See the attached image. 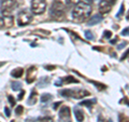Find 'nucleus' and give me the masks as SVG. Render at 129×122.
<instances>
[{"label":"nucleus","instance_id":"aec40b11","mask_svg":"<svg viewBox=\"0 0 129 122\" xmlns=\"http://www.w3.org/2000/svg\"><path fill=\"white\" fill-rule=\"evenodd\" d=\"M36 99H37V94H36V92L34 91V92H32V95H31V98L29 97V100H28V103L35 104L36 103Z\"/></svg>","mask_w":129,"mask_h":122},{"label":"nucleus","instance_id":"f257e3e1","mask_svg":"<svg viewBox=\"0 0 129 122\" xmlns=\"http://www.w3.org/2000/svg\"><path fill=\"white\" fill-rule=\"evenodd\" d=\"M91 13V7L86 2H79L75 6V8L72 11V16L73 18L81 21V19H85Z\"/></svg>","mask_w":129,"mask_h":122},{"label":"nucleus","instance_id":"ddd939ff","mask_svg":"<svg viewBox=\"0 0 129 122\" xmlns=\"http://www.w3.org/2000/svg\"><path fill=\"white\" fill-rule=\"evenodd\" d=\"M61 81V83H66V84H68V83H79V81L76 80V79H74L73 77H71V76H69V77H66L64 79H62V80H60Z\"/></svg>","mask_w":129,"mask_h":122},{"label":"nucleus","instance_id":"f8f14e48","mask_svg":"<svg viewBox=\"0 0 129 122\" xmlns=\"http://www.w3.org/2000/svg\"><path fill=\"white\" fill-rule=\"evenodd\" d=\"M23 74H24L23 68H16V69H14V70L11 72V75L13 76L14 78H19V77H22Z\"/></svg>","mask_w":129,"mask_h":122},{"label":"nucleus","instance_id":"393cba45","mask_svg":"<svg viewBox=\"0 0 129 122\" xmlns=\"http://www.w3.org/2000/svg\"><path fill=\"white\" fill-rule=\"evenodd\" d=\"M122 35L123 36H129V27L125 28V29L122 31Z\"/></svg>","mask_w":129,"mask_h":122},{"label":"nucleus","instance_id":"1a4fd4ad","mask_svg":"<svg viewBox=\"0 0 129 122\" xmlns=\"http://www.w3.org/2000/svg\"><path fill=\"white\" fill-rule=\"evenodd\" d=\"M101 21H102V16L99 15V14H97V15H95V16H92V17H90L89 22H88V25H89V26L96 25V24L100 23Z\"/></svg>","mask_w":129,"mask_h":122},{"label":"nucleus","instance_id":"473e14b6","mask_svg":"<svg viewBox=\"0 0 129 122\" xmlns=\"http://www.w3.org/2000/svg\"><path fill=\"white\" fill-rule=\"evenodd\" d=\"M45 68L48 69V70H53V68H55V66H46Z\"/></svg>","mask_w":129,"mask_h":122},{"label":"nucleus","instance_id":"4be33fe9","mask_svg":"<svg viewBox=\"0 0 129 122\" xmlns=\"http://www.w3.org/2000/svg\"><path fill=\"white\" fill-rule=\"evenodd\" d=\"M23 110H24V108H23L22 106H17V107H16V109H15V113H16L17 116H19V115H21V113L23 112Z\"/></svg>","mask_w":129,"mask_h":122},{"label":"nucleus","instance_id":"6e6552de","mask_svg":"<svg viewBox=\"0 0 129 122\" xmlns=\"http://www.w3.org/2000/svg\"><path fill=\"white\" fill-rule=\"evenodd\" d=\"M112 9V3L109 0H101L99 2V11L101 14H106Z\"/></svg>","mask_w":129,"mask_h":122},{"label":"nucleus","instance_id":"bb28decb","mask_svg":"<svg viewBox=\"0 0 129 122\" xmlns=\"http://www.w3.org/2000/svg\"><path fill=\"white\" fill-rule=\"evenodd\" d=\"M123 11H124V5H122L120 6V10H119V12L117 14H116V16H117V17H120V15L123 14Z\"/></svg>","mask_w":129,"mask_h":122},{"label":"nucleus","instance_id":"f03ea898","mask_svg":"<svg viewBox=\"0 0 129 122\" xmlns=\"http://www.w3.org/2000/svg\"><path fill=\"white\" fill-rule=\"evenodd\" d=\"M17 7V2L15 0H3L1 2V13L3 16H11L15 8Z\"/></svg>","mask_w":129,"mask_h":122},{"label":"nucleus","instance_id":"dca6fc26","mask_svg":"<svg viewBox=\"0 0 129 122\" xmlns=\"http://www.w3.org/2000/svg\"><path fill=\"white\" fill-rule=\"evenodd\" d=\"M51 99H52V95L51 94H43V95H41V97H40L41 103H46V101L51 100Z\"/></svg>","mask_w":129,"mask_h":122},{"label":"nucleus","instance_id":"b1692460","mask_svg":"<svg viewBox=\"0 0 129 122\" xmlns=\"http://www.w3.org/2000/svg\"><path fill=\"white\" fill-rule=\"evenodd\" d=\"M3 27H5V18H3L2 16L0 15V29L3 28Z\"/></svg>","mask_w":129,"mask_h":122},{"label":"nucleus","instance_id":"cd10ccee","mask_svg":"<svg viewBox=\"0 0 129 122\" xmlns=\"http://www.w3.org/2000/svg\"><path fill=\"white\" fill-rule=\"evenodd\" d=\"M5 111H6L7 117H10V116H11V111H10V109L8 108V107H6V108H5Z\"/></svg>","mask_w":129,"mask_h":122},{"label":"nucleus","instance_id":"4468645a","mask_svg":"<svg viewBox=\"0 0 129 122\" xmlns=\"http://www.w3.org/2000/svg\"><path fill=\"white\" fill-rule=\"evenodd\" d=\"M3 18H5V26H7V27L13 26L14 21H13V17H12V15L11 16H5Z\"/></svg>","mask_w":129,"mask_h":122},{"label":"nucleus","instance_id":"9d476101","mask_svg":"<svg viewBox=\"0 0 129 122\" xmlns=\"http://www.w3.org/2000/svg\"><path fill=\"white\" fill-rule=\"evenodd\" d=\"M35 75H36V68H35V67L29 68V70H28V77H27V82H28V83L34 82V80H35Z\"/></svg>","mask_w":129,"mask_h":122},{"label":"nucleus","instance_id":"7ed1b4c3","mask_svg":"<svg viewBox=\"0 0 129 122\" xmlns=\"http://www.w3.org/2000/svg\"><path fill=\"white\" fill-rule=\"evenodd\" d=\"M62 96L66 97H73V98H82L89 95V92L85 90H71V89H67V90H61L59 92Z\"/></svg>","mask_w":129,"mask_h":122},{"label":"nucleus","instance_id":"39448f33","mask_svg":"<svg viewBox=\"0 0 129 122\" xmlns=\"http://www.w3.org/2000/svg\"><path fill=\"white\" fill-rule=\"evenodd\" d=\"M46 1L45 0H32L31 1V11L34 14H42L45 12Z\"/></svg>","mask_w":129,"mask_h":122},{"label":"nucleus","instance_id":"9b49d317","mask_svg":"<svg viewBox=\"0 0 129 122\" xmlns=\"http://www.w3.org/2000/svg\"><path fill=\"white\" fill-rule=\"evenodd\" d=\"M74 116H75V119L78 122H82L84 120V115H83V111L79 110V109H75L74 110Z\"/></svg>","mask_w":129,"mask_h":122},{"label":"nucleus","instance_id":"2f4dec72","mask_svg":"<svg viewBox=\"0 0 129 122\" xmlns=\"http://www.w3.org/2000/svg\"><path fill=\"white\" fill-rule=\"evenodd\" d=\"M60 104H61V103H60V101H58V103H55V104H54V106H53V107H54V109H57V108H58V106H59Z\"/></svg>","mask_w":129,"mask_h":122},{"label":"nucleus","instance_id":"72a5a7b5","mask_svg":"<svg viewBox=\"0 0 129 122\" xmlns=\"http://www.w3.org/2000/svg\"><path fill=\"white\" fill-rule=\"evenodd\" d=\"M115 42H117V38H115V39L111 40V43H112V44H115Z\"/></svg>","mask_w":129,"mask_h":122},{"label":"nucleus","instance_id":"a878e982","mask_svg":"<svg viewBox=\"0 0 129 122\" xmlns=\"http://www.w3.org/2000/svg\"><path fill=\"white\" fill-rule=\"evenodd\" d=\"M8 98H9L10 104L12 105V106H14V105H15V99H14V98H13V97H12L11 95H9V97H8Z\"/></svg>","mask_w":129,"mask_h":122},{"label":"nucleus","instance_id":"f3484780","mask_svg":"<svg viewBox=\"0 0 129 122\" xmlns=\"http://www.w3.org/2000/svg\"><path fill=\"white\" fill-rule=\"evenodd\" d=\"M79 2H81V0H66V6L68 7H73L76 6Z\"/></svg>","mask_w":129,"mask_h":122},{"label":"nucleus","instance_id":"7c9ffc66","mask_svg":"<svg viewBox=\"0 0 129 122\" xmlns=\"http://www.w3.org/2000/svg\"><path fill=\"white\" fill-rule=\"evenodd\" d=\"M24 94H25V92H24V91H22V93H19V95H18V97H17V98H18V99H22L23 97H24Z\"/></svg>","mask_w":129,"mask_h":122},{"label":"nucleus","instance_id":"0eeeda50","mask_svg":"<svg viewBox=\"0 0 129 122\" xmlns=\"http://www.w3.org/2000/svg\"><path fill=\"white\" fill-rule=\"evenodd\" d=\"M59 122H72L70 108L68 106H62L59 110Z\"/></svg>","mask_w":129,"mask_h":122},{"label":"nucleus","instance_id":"20e7f679","mask_svg":"<svg viewBox=\"0 0 129 122\" xmlns=\"http://www.w3.org/2000/svg\"><path fill=\"white\" fill-rule=\"evenodd\" d=\"M64 13H66V11H64L63 3L58 1V0L54 1L51 7V16H53V17H62Z\"/></svg>","mask_w":129,"mask_h":122},{"label":"nucleus","instance_id":"c9c22d12","mask_svg":"<svg viewBox=\"0 0 129 122\" xmlns=\"http://www.w3.org/2000/svg\"><path fill=\"white\" fill-rule=\"evenodd\" d=\"M109 1H110L111 3H113V2H114V1H115V0H109Z\"/></svg>","mask_w":129,"mask_h":122},{"label":"nucleus","instance_id":"5701e85b","mask_svg":"<svg viewBox=\"0 0 129 122\" xmlns=\"http://www.w3.org/2000/svg\"><path fill=\"white\" fill-rule=\"evenodd\" d=\"M111 36H112V32H111L110 30H106V31H104V38L110 39V38H111Z\"/></svg>","mask_w":129,"mask_h":122},{"label":"nucleus","instance_id":"c756f323","mask_svg":"<svg viewBox=\"0 0 129 122\" xmlns=\"http://www.w3.org/2000/svg\"><path fill=\"white\" fill-rule=\"evenodd\" d=\"M98 122H108L106 119H103V117L102 116H99L98 117Z\"/></svg>","mask_w":129,"mask_h":122},{"label":"nucleus","instance_id":"412c9836","mask_svg":"<svg viewBox=\"0 0 129 122\" xmlns=\"http://www.w3.org/2000/svg\"><path fill=\"white\" fill-rule=\"evenodd\" d=\"M39 121L40 122H53V119L51 117H43V118H40Z\"/></svg>","mask_w":129,"mask_h":122},{"label":"nucleus","instance_id":"c85d7f7f","mask_svg":"<svg viewBox=\"0 0 129 122\" xmlns=\"http://www.w3.org/2000/svg\"><path fill=\"white\" fill-rule=\"evenodd\" d=\"M127 46V42H123L122 44H119V46H117V49L118 50H120V49H123L124 47H126Z\"/></svg>","mask_w":129,"mask_h":122},{"label":"nucleus","instance_id":"2eb2a0df","mask_svg":"<svg viewBox=\"0 0 129 122\" xmlns=\"http://www.w3.org/2000/svg\"><path fill=\"white\" fill-rule=\"evenodd\" d=\"M22 82H19V81H15V82L12 83V89H13V91H18L22 89Z\"/></svg>","mask_w":129,"mask_h":122},{"label":"nucleus","instance_id":"423d86ee","mask_svg":"<svg viewBox=\"0 0 129 122\" xmlns=\"http://www.w3.org/2000/svg\"><path fill=\"white\" fill-rule=\"evenodd\" d=\"M32 19V15L28 10H23L18 13L17 15V23L19 26H25L28 25Z\"/></svg>","mask_w":129,"mask_h":122},{"label":"nucleus","instance_id":"f704fd0d","mask_svg":"<svg viewBox=\"0 0 129 122\" xmlns=\"http://www.w3.org/2000/svg\"><path fill=\"white\" fill-rule=\"evenodd\" d=\"M91 1H92V0H85V2H86V3H88V5H89V3H90Z\"/></svg>","mask_w":129,"mask_h":122},{"label":"nucleus","instance_id":"a211bd4d","mask_svg":"<svg viewBox=\"0 0 129 122\" xmlns=\"http://www.w3.org/2000/svg\"><path fill=\"white\" fill-rule=\"evenodd\" d=\"M92 103H96V99H92V100H83L81 101L80 105L81 106H91Z\"/></svg>","mask_w":129,"mask_h":122},{"label":"nucleus","instance_id":"6ab92c4d","mask_svg":"<svg viewBox=\"0 0 129 122\" xmlns=\"http://www.w3.org/2000/svg\"><path fill=\"white\" fill-rule=\"evenodd\" d=\"M85 38H86L87 40H94V39H95V37L92 36V32L89 31V30H86V31H85Z\"/></svg>","mask_w":129,"mask_h":122},{"label":"nucleus","instance_id":"e433bc0d","mask_svg":"<svg viewBox=\"0 0 129 122\" xmlns=\"http://www.w3.org/2000/svg\"><path fill=\"white\" fill-rule=\"evenodd\" d=\"M127 19H129V12H128V14H127Z\"/></svg>","mask_w":129,"mask_h":122}]
</instances>
